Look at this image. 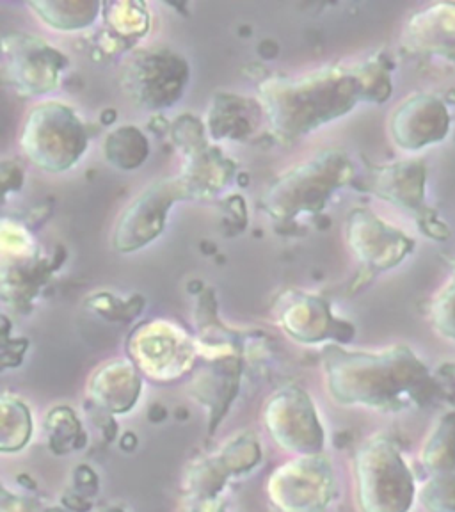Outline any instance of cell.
Instances as JSON below:
<instances>
[{
	"label": "cell",
	"mask_w": 455,
	"mask_h": 512,
	"mask_svg": "<svg viewBox=\"0 0 455 512\" xmlns=\"http://www.w3.org/2000/svg\"><path fill=\"white\" fill-rule=\"evenodd\" d=\"M322 356L329 393L342 406L399 413L440 399L434 374L409 345L351 351L326 344Z\"/></svg>",
	"instance_id": "1"
},
{
	"label": "cell",
	"mask_w": 455,
	"mask_h": 512,
	"mask_svg": "<svg viewBox=\"0 0 455 512\" xmlns=\"http://www.w3.org/2000/svg\"><path fill=\"white\" fill-rule=\"evenodd\" d=\"M265 120L280 143L292 144L367 102L360 64L324 66L299 77L274 75L258 88Z\"/></svg>",
	"instance_id": "2"
},
{
	"label": "cell",
	"mask_w": 455,
	"mask_h": 512,
	"mask_svg": "<svg viewBox=\"0 0 455 512\" xmlns=\"http://www.w3.org/2000/svg\"><path fill=\"white\" fill-rule=\"evenodd\" d=\"M356 168L338 148L324 150L278 176L260 198L267 216L287 223L303 214H320L336 191L354 184Z\"/></svg>",
	"instance_id": "3"
},
{
	"label": "cell",
	"mask_w": 455,
	"mask_h": 512,
	"mask_svg": "<svg viewBox=\"0 0 455 512\" xmlns=\"http://www.w3.org/2000/svg\"><path fill=\"white\" fill-rule=\"evenodd\" d=\"M354 480L361 512H409L418 498L415 473L395 441L384 434L358 448Z\"/></svg>",
	"instance_id": "4"
},
{
	"label": "cell",
	"mask_w": 455,
	"mask_h": 512,
	"mask_svg": "<svg viewBox=\"0 0 455 512\" xmlns=\"http://www.w3.org/2000/svg\"><path fill=\"white\" fill-rule=\"evenodd\" d=\"M20 148L34 166L48 173H64L88 152V128L70 105L48 100L27 112Z\"/></svg>",
	"instance_id": "5"
},
{
	"label": "cell",
	"mask_w": 455,
	"mask_h": 512,
	"mask_svg": "<svg viewBox=\"0 0 455 512\" xmlns=\"http://www.w3.org/2000/svg\"><path fill=\"white\" fill-rule=\"evenodd\" d=\"M191 66L168 47L137 50L120 72L123 93L141 109L164 111L175 107L187 91Z\"/></svg>",
	"instance_id": "6"
},
{
	"label": "cell",
	"mask_w": 455,
	"mask_h": 512,
	"mask_svg": "<svg viewBox=\"0 0 455 512\" xmlns=\"http://www.w3.org/2000/svg\"><path fill=\"white\" fill-rule=\"evenodd\" d=\"M171 139L184 157L180 178L189 200H210L232 182L237 164L217 148L207 125L194 114H180L171 125Z\"/></svg>",
	"instance_id": "7"
},
{
	"label": "cell",
	"mask_w": 455,
	"mask_h": 512,
	"mask_svg": "<svg viewBox=\"0 0 455 512\" xmlns=\"http://www.w3.org/2000/svg\"><path fill=\"white\" fill-rule=\"evenodd\" d=\"M68 66L70 59L41 38L25 32H8L2 38V82L18 95L41 96L54 91Z\"/></svg>",
	"instance_id": "8"
},
{
	"label": "cell",
	"mask_w": 455,
	"mask_h": 512,
	"mask_svg": "<svg viewBox=\"0 0 455 512\" xmlns=\"http://www.w3.org/2000/svg\"><path fill=\"white\" fill-rule=\"evenodd\" d=\"M127 349L139 372L159 383L185 376L200 356L198 342L169 320H150L137 326L128 336Z\"/></svg>",
	"instance_id": "9"
},
{
	"label": "cell",
	"mask_w": 455,
	"mask_h": 512,
	"mask_svg": "<svg viewBox=\"0 0 455 512\" xmlns=\"http://www.w3.org/2000/svg\"><path fill=\"white\" fill-rule=\"evenodd\" d=\"M182 200H189V194L178 175L148 185L118 217L112 232V248L121 255H132L150 246L166 230L169 210Z\"/></svg>",
	"instance_id": "10"
},
{
	"label": "cell",
	"mask_w": 455,
	"mask_h": 512,
	"mask_svg": "<svg viewBox=\"0 0 455 512\" xmlns=\"http://www.w3.org/2000/svg\"><path fill=\"white\" fill-rule=\"evenodd\" d=\"M269 496L281 512H324L335 496V473L322 454L297 456L269 479Z\"/></svg>",
	"instance_id": "11"
},
{
	"label": "cell",
	"mask_w": 455,
	"mask_h": 512,
	"mask_svg": "<svg viewBox=\"0 0 455 512\" xmlns=\"http://www.w3.org/2000/svg\"><path fill=\"white\" fill-rule=\"evenodd\" d=\"M344 239L352 256L370 274L390 271L402 264L413 251L415 239L397 226L386 223L370 208H352L347 214Z\"/></svg>",
	"instance_id": "12"
},
{
	"label": "cell",
	"mask_w": 455,
	"mask_h": 512,
	"mask_svg": "<svg viewBox=\"0 0 455 512\" xmlns=\"http://www.w3.org/2000/svg\"><path fill=\"white\" fill-rule=\"evenodd\" d=\"M264 422L272 440L297 456L320 454L324 431L310 395L299 386L272 393L264 409Z\"/></svg>",
	"instance_id": "13"
},
{
	"label": "cell",
	"mask_w": 455,
	"mask_h": 512,
	"mask_svg": "<svg viewBox=\"0 0 455 512\" xmlns=\"http://www.w3.org/2000/svg\"><path fill=\"white\" fill-rule=\"evenodd\" d=\"M274 313L283 331L301 344H347L354 336V326L335 317L328 299L317 294L287 290L276 301Z\"/></svg>",
	"instance_id": "14"
},
{
	"label": "cell",
	"mask_w": 455,
	"mask_h": 512,
	"mask_svg": "<svg viewBox=\"0 0 455 512\" xmlns=\"http://www.w3.org/2000/svg\"><path fill=\"white\" fill-rule=\"evenodd\" d=\"M452 116L440 96L415 93L402 100L390 116L393 144L404 152H420L447 139Z\"/></svg>",
	"instance_id": "15"
},
{
	"label": "cell",
	"mask_w": 455,
	"mask_h": 512,
	"mask_svg": "<svg viewBox=\"0 0 455 512\" xmlns=\"http://www.w3.org/2000/svg\"><path fill=\"white\" fill-rule=\"evenodd\" d=\"M425 182L427 168L424 160H399L381 166L370 164L367 173L354 180L363 191L415 212L416 219L429 210L425 207Z\"/></svg>",
	"instance_id": "16"
},
{
	"label": "cell",
	"mask_w": 455,
	"mask_h": 512,
	"mask_svg": "<svg viewBox=\"0 0 455 512\" xmlns=\"http://www.w3.org/2000/svg\"><path fill=\"white\" fill-rule=\"evenodd\" d=\"M402 45L418 54L455 50V2H436L416 11L402 32Z\"/></svg>",
	"instance_id": "17"
},
{
	"label": "cell",
	"mask_w": 455,
	"mask_h": 512,
	"mask_svg": "<svg viewBox=\"0 0 455 512\" xmlns=\"http://www.w3.org/2000/svg\"><path fill=\"white\" fill-rule=\"evenodd\" d=\"M143 390L139 368L128 360H112L89 377L88 392L96 406L109 413H127L136 406Z\"/></svg>",
	"instance_id": "18"
},
{
	"label": "cell",
	"mask_w": 455,
	"mask_h": 512,
	"mask_svg": "<svg viewBox=\"0 0 455 512\" xmlns=\"http://www.w3.org/2000/svg\"><path fill=\"white\" fill-rule=\"evenodd\" d=\"M262 118H265V112L260 100L233 93H219L212 98V104L208 109V136L212 141H244L251 134H255L256 128L262 123Z\"/></svg>",
	"instance_id": "19"
},
{
	"label": "cell",
	"mask_w": 455,
	"mask_h": 512,
	"mask_svg": "<svg viewBox=\"0 0 455 512\" xmlns=\"http://www.w3.org/2000/svg\"><path fill=\"white\" fill-rule=\"evenodd\" d=\"M29 8L38 15L43 24L61 32L88 29L104 13V4L95 0H32Z\"/></svg>",
	"instance_id": "20"
},
{
	"label": "cell",
	"mask_w": 455,
	"mask_h": 512,
	"mask_svg": "<svg viewBox=\"0 0 455 512\" xmlns=\"http://www.w3.org/2000/svg\"><path fill=\"white\" fill-rule=\"evenodd\" d=\"M420 463L427 477L455 473V411L441 415L425 438Z\"/></svg>",
	"instance_id": "21"
},
{
	"label": "cell",
	"mask_w": 455,
	"mask_h": 512,
	"mask_svg": "<svg viewBox=\"0 0 455 512\" xmlns=\"http://www.w3.org/2000/svg\"><path fill=\"white\" fill-rule=\"evenodd\" d=\"M150 141L136 125H121L105 137V160L121 171H134L141 168L150 157Z\"/></svg>",
	"instance_id": "22"
},
{
	"label": "cell",
	"mask_w": 455,
	"mask_h": 512,
	"mask_svg": "<svg viewBox=\"0 0 455 512\" xmlns=\"http://www.w3.org/2000/svg\"><path fill=\"white\" fill-rule=\"evenodd\" d=\"M107 34L123 43L141 40L150 29V13L143 2H109L104 4Z\"/></svg>",
	"instance_id": "23"
},
{
	"label": "cell",
	"mask_w": 455,
	"mask_h": 512,
	"mask_svg": "<svg viewBox=\"0 0 455 512\" xmlns=\"http://www.w3.org/2000/svg\"><path fill=\"white\" fill-rule=\"evenodd\" d=\"M31 411L24 402L13 395H2V432H0V450L4 454L16 452L31 440Z\"/></svg>",
	"instance_id": "24"
},
{
	"label": "cell",
	"mask_w": 455,
	"mask_h": 512,
	"mask_svg": "<svg viewBox=\"0 0 455 512\" xmlns=\"http://www.w3.org/2000/svg\"><path fill=\"white\" fill-rule=\"evenodd\" d=\"M431 324L438 335L455 342V265L443 287L432 297Z\"/></svg>",
	"instance_id": "25"
},
{
	"label": "cell",
	"mask_w": 455,
	"mask_h": 512,
	"mask_svg": "<svg viewBox=\"0 0 455 512\" xmlns=\"http://www.w3.org/2000/svg\"><path fill=\"white\" fill-rule=\"evenodd\" d=\"M418 500L429 512H455V473L427 477L418 489Z\"/></svg>",
	"instance_id": "26"
},
{
	"label": "cell",
	"mask_w": 455,
	"mask_h": 512,
	"mask_svg": "<svg viewBox=\"0 0 455 512\" xmlns=\"http://www.w3.org/2000/svg\"><path fill=\"white\" fill-rule=\"evenodd\" d=\"M361 80L367 93V104L381 105L392 96V73L383 57H372L360 63Z\"/></svg>",
	"instance_id": "27"
},
{
	"label": "cell",
	"mask_w": 455,
	"mask_h": 512,
	"mask_svg": "<svg viewBox=\"0 0 455 512\" xmlns=\"http://www.w3.org/2000/svg\"><path fill=\"white\" fill-rule=\"evenodd\" d=\"M416 221H418L420 230H422L429 239L445 240L450 237V228L441 221L438 214H436L434 210H431V208L425 212L424 216L418 217Z\"/></svg>",
	"instance_id": "28"
},
{
	"label": "cell",
	"mask_w": 455,
	"mask_h": 512,
	"mask_svg": "<svg viewBox=\"0 0 455 512\" xmlns=\"http://www.w3.org/2000/svg\"><path fill=\"white\" fill-rule=\"evenodd\" d=\"M440 399H455V363H447L434 374Z\"/></svg>",
	"instance_id": "29"
},
{
	"label": "cell",
	"mask_w": 455,
	"mask_h": 512,
	"mask_svg": "<svg viewBox=\"0 0 455 512\" xmlns=\"http://www.w3.org/2000/svg\"><path fill=\"white\" fill-rule=\"evenodd\" d=\"M105 512H123L121 509H118V507H112V509H107Z\"/></svg>",
	"instance_id": "30"
}]
</instances>
